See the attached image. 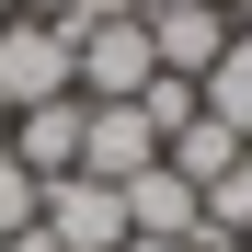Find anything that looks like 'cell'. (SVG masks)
Listing matches in <instances>:
<instances>
[{"instance_id":"obj_10","label":"cell","mask_w":252,"mask_h":252,"mask_svg":"<svg viewBox=\"0 0 252 252\" xmlns=\"http://www.w3.org/2000/svg\"><path fill=\"white\" fill-rule=\"evenodd\" d=\"M138 115L160 126V149H172V138H184V126H195V80H172V69H160V80H149V92H138Z\"/></svg>"},{"instance_id":"obj_3","label":"cell","mask_w":252,"mask_h":252,"mask_svg":"<svg viewBox=\"0 0 252 252\" xmlns=\"http://www.w3.org/2000/svg\"><path fill=\"white\" fill-rule=\"evenodd\" d=\"M149 80H160L149 23H92V34H80V103H138Z\"/></svg>"},{"instance_id":"obj_13","label":"cell","mask_w":252,"mask_h":252,"mask_svg":"<svg viewBox=\"0 0 252 252\" xmlns=\"http://www.w3.org/2000/svg\"><path fill=\"white\" fill-rule=\"evenodd\" d=\"M218 12H229V34H252V0H218Z\"/></svg>"},{"instance_id":"obj_8","label":"cell","mask_w":252,"mask_h":252,"mask_svg":"<svg viewBox=\"0 0 252 252\" xmlns=\"http://www.w3.org/2000/svg\"><path fill=\"white\" fill-rule=\"evenodd\" d=\"M195 103H206V115H218L229 138L252 149V34H229V46H218V69L195 80Z\"/></svg>"},{"instance_id":"obj_4","label":"cell","mask_w":252,"mask_h":252,"mask_svg":"<svg viewBox=\"0 0 252 252\" xmlns=\"http://www.w3.org/2000/svg\"><path fill=\"white\" fill-rule=\"evenodd\" d=\"M80 138H92V103H80V92H58V103H23L0 149H12L34 184H58V172H80Z\"/></svg>"},{"instance_id":"obj_18","label":"cell","mask_w":252,"mask_h":252,"mask_svg":"<svg viewBox=\"0 0 252 252\" xmlns=\"http://www.w3.org/2000/svg\"><path fill=\"white\" fill-rule=\"evenodd\" d=\"M149 12H160V0H149Z\"/></svg>"},{"instance_id":"obj_2","label":"cell","mask_w":252,"mask_h":252,"mask_svg":"<svg viewBox=\"0 0 252 252\" xmlns=\"http://www.w3.org/2000/svg\"><path fill=\"white\" fill-rule=\"evenodd\" d=\"M34 229H46L58 252H115L126 241V195L92 184V172H58L46 195H34Z\"/></svg>"},{"instance_id":"obj_15","label":"cell","mask_w":252,"mask_h":252,"mask_svg":"<svg viewBox=\"0 0 252 252\" xmlns=\"http://www.w3.org/2000/svg\"><path fill=\"white\" fill-rule=\"evenodd\" d=\"M115 252H184V241H115Z\"/></svg>"},{"instance_id":"obj_5","label":"cell","mask_w":252,"mask_h":252,"mask_svg":"<svg viewBox=\"0 0 252 252\" xmlns=\"http://www.w3.org/2000/svg\"><path fill=\"white\" fill-rule=\"evenodd\" d=\"M138 23H149V58L172 80H206L218 46H229V12H218V0H160V12H138Z\"/></svg>"},{"instance_id":"obj_12","label":"cell","mask_w":252,"mask_h":252,"mask_svg":"<svg viewBox=\"0 0 252 252\" xmlns=\"http://www.w3.org/2000/svg\"><path fill=\"white\" fill-rule=\"evenodd\" d=\"M138 12H149V0H69V23H80V34H92V23H138Z\"/></svg>"},{"instance_id":"obj_17","label":"cell","mask_w":252,"mask_h":252,"mask_svg":"<svg viewBox=\"0 0 252 252\" xmlns=\"http://www.w3.org/2000/svg\"><path fill=\"white\" fill-rule=\"evenodd\" d=\"M12 12H23V0H0V23H12Z\"/></svg>"},{"instance_id":"obj_16","label":"cell","mask_w":252,"mask_h":252,"mask_svg":"<svg viewBox=\"0 0 252 252\" xmlns=\"http://www.w3.org/2000/svg\"><path fill=\"white\" fill-rule=\"evenodd\" d=\"M0 138H12V103H0Z\"/></svg>"},{"instance_id":"obj_1","label":"cell","mask_w":252,"mask_h":252,"mask_svg":"<svg viewBox=\"0 0 252 252\" xmlns=\"http://www.w3.org/2000/svg\"><path fill=\"white\" fill-rule=\"evenodd\" d=\"M80 92V23H46V12H12L0 23V103H58Z\"/></svg>"},{"instance_id":"obj_14","label":"cell","mask_w":252,"mask_h":252,"mask_svg":"<svg viewBox=\"0 0 252 252\" xmlns=\"http://www.w3.org/2000/svg\"><path fill=\"white\" fill-rule=\"evenodd\" d=\"M23 12H46V23H69V0H23Z\"/></svg>"},{"instance_id":"obj_6","label":"cell","mask_w":252,"mask_h":252,"mask_svg":"<svg viewBox=\"0 0 252 252\" xmlns=\"http://www.w3.org/2000/svg\"><path fill=\"white\" fill-rule=\"evenodd\" d=\"M160 160V126L138 115V103H92V138H80V172L92 184H138Z\"/></svg>"},{"instance_id":"obj_9","label":"cell","mask_w":252,"mask_h":252,"mask_svg":"<svg viewBox=\"0 0 252 252\" xmlns=\"http://www.w3.org/2000/svg\"><path fill=\"white\" fill-rule=\"evenodd\" d=\"M160 160H172V172H184V184L206 195V184H218V172H229V160H252V149H241V138H229V126H218V115H206V103H195V126H184V138H172V149H160Z\"/></svg>"},{"instance_id":"obj_7","label":"cell","mask_w":252,"mask_h":252,"mask_svg":"<svg viewBox=\"0 0 252 252\" xmlns=\"http://www.w3.org/2000/svg\"><path fill=\"white\" fill-rule=\"evenodd\" d=\"M115 195H126V241H184V252H195L206 218H195V184L172 172V160H149V172H138V184H115Z\"/></svg>"},{"instance_id":"obj_11","label":"cell","mask_w":252,"mask_h":252,"mask_svg":"<svg viewBox=\"0 0 252 252\" xmlns=\"http://www.w3.org/2000/svg\"><path fill=\"white\" fill-rule=\"evenodd\" d=\"M34 195H46V184H34L12 149H0V241H23V229H34Z\"/></svg>"},{"instance_id":"obj_19","label":"cell","mask_w":252,"mask_h":252,"mask_svg":"<svg viewBox=\"0 0 252 252\" xmlns=\"http://www.w3.org/2000/svg\"><path fill=\"white\" fill-rule=\"evenodd\" d=\"M241 252H252V241H241Z\"/></svg>"}]
</instances>
